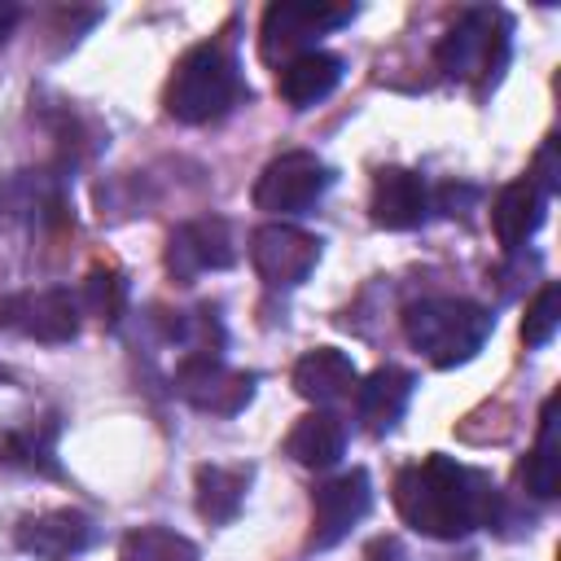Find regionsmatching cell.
Instances as JSON below:
<instances>
[{
	"label": "cell",
	"instance_id": "6",
	"mask_svg": "<svg viewBox=\"0 0 561 561\" xmlns=\"http://www.w3.org/2000/svg\"><path fill=\"white\" fill-rule=\"evenodd\" d=\"M355 18V9L346 4H316V0H280V4H267L263 13V57L276 61V57H298L307 48H316L320 35H329L333 26H346Z\"/></svg>",
	"mask_w": 561,
	"mask_h": 561
},
{
	"label": "cell",
	"instance_id": "19",
	"mask_svg": "<svg viewBox=\"0 0 561 561\" xmlns=\"http://www.w3.org/2000/svg\"><path fill=\"white\" fill-rule=\"evenodd\" d=\"M250 486V469L245 465H202L197 469V513L210 526H224L241 513Z\"/></svg>",
	"mask_w": 561,
	"mask_h": 561
},
{
	"label": "cell",
	"instance_id": "14",
	"mask_svg": "<svg viewBox=\"0 0 561 561\" xmlns=\"http://www.w3.org/2000/svg\"><path fill=\"white\" fill-rule=\"evenodd\" d=\"M412 390H416V377H412L408 368L386 364V368L368 373V377L355 386V412H359L364 430H368V434L394 430V425L403 421L408 403H412Z\"/></svg>",
	"mask_w": 561,
	"mask_h": 561
},
{
	"label": "cell",
	"instance_id": "11",
	"mask_svg": "<svg viewBox=\"0 0 561 561\" xmlns=\"http://www.w3.org/2000/svg\"><path fill=\"white\" fill-rule=\"evenodd\" d=\"M237 263V245H232V228L219 215L206 219H188L171 232L167 241V267L180 280H193L202 272H224Z\"/></svg>",
	"mask_w": 561,
	"mask_h": 561
},
{
	"label": "cell",
	"instance_id": "12",
	"mask_svg": "<svg viewBox=\"0 0 561 561\" xmlns=\"http://www.w3.org/2000/svg\"><path fill=\"white\" fill-rule=\"evenodd\" d=\"M96 539V522L79 508H48V513H35L18 526L13 543L39 561H70L79 552H88Z\"/></svg>",
	"mask_w": 561,
	"mask_h": 561
},
{
	"label": "cell",
	"instance_id": "1",
	"mask_svg": "<svg viewBox=\"0 0 561 561\" xmlns=\"http://www.w3.org/2000/svg\"><path fill=\"white\" fill-rule=\"evenodd\" d=\"M394 508L430 539H465L478 526H495L500 491L482 469L434 451L394 478Z\"/></svg>",
	"mask_w": 561,
	"mask_h": 561
},
{
	"label": "cell",
	"instance_id": "25",
	"mask_svg": "<svg viewBox=\"0 0 561 561\" xmlns=\"http://www.w3.org/2000/svg\"><path fill=\"white\" fill-rule=\"evenodd\" d=\"M543 197L548 193H557L561 188V167H557V136H548L543 140V149L535 153V167H530V175H526Z\"/></svg>",
	"mask_w": 561,
	"mask_h": 561
},
{
	"label": "cell",
	"instance_id": "15",
	"mask_svg": "<svg viewBox=\"0 0 561 561\" xmlns=\"http://www.w3.org/2000/svg\"><path fill=\"white\" fill-rule=\"evenodd\" d=\"M337 83H342V57H337V53H324V48H307V53L289 57V61L276 70V92H280L294 110L320 105Z\"/></svg>",
	"mask_w": 561,
	"mask_h": 561
},
{
	"label": "cell",
	"instance_id": "20",
	"mask_svg": "<svg viewBox=\"0 0 561 561\" xmlns=\"http://www.w3.org/2000/svg\"><path fill=\"white\" fill-rule=\"evenodd\" d=\"M557 469H561L557 465V399H548L543 412H539V443H535V451L522 465L526 491L539 495V500L557 495Z\"/></svg>",
	"mask_w": 561,
	"mask_h": 561
},
{
	"label": "cell",
	"instance_id": "16",
	"mask_svg": "<svg viewBox=\"0 0 561 561\" xmlns=\"http://www.w3.org/2000/svg\"><path fill=\"white\" fill-rule=\"evenodd\" d=\"M355 386H359V373H355L351 355L337 351V346H316V351H307V355L294 364V390H298L302 399H311L316 408L355 394Z\"/></svg>",
	"mask_w": 561,
	"mask_h": 561
},
{
	"label": "cell",
	"instance_id": "8",
	"mask_svg": "<svg viewBox=\"0 0 561 561\" xmlns=\"http://www.w3.org/2000/svg\"><path fill=\"white\" fill-rule=\"evenodd\" d=\"M175 390L215 416H237L254 399V373H237L219 351H188L175 368Z\"/></svg>",
	"mask_w": 561,
	"mask_h": 561
},
{
	"label": "cell",
	"instance_id": "26",
	"mask_svg": "<svg viewBox=\"0 0 561 561\" xmlns=\"http://www.w3.org/2000/svg\"><path fill=\"white\" fill-rule=\"evenodd\" d=\"M18 18H22V9H18V4H9V0H0V44H4L9 35H13Z\"/></svg>",
	"mask_w": 561,
	"mask_h": 561
},
{
	"label": "cell",
	"instance_id": "10",
	"mask_svg": "<svg viewBox=\"0 0 561 561\" xmlns=\"http://www.w3.org/2000/svg\"><path fill=\"white\" fill-rule=\"evenodd\" d=\"M373 508V482L364 469L337 473L311 491V548H333Z\"/></svg>",
	"mask_w": 561,
	"mask_h": 561
},
{
	"label": "cell",
	"instance_id": "23",
	"mask_svg": "<svg viewBox=\"0 0 561 561\" xmlns=\"http://www.w3.org/2000/svg\"><path fill=\"white\" fill-rule=\"evenodd\" d=\"M123 294H127V285H123L118 272H110V267H92L88 280H83L79 311L88 307V311L101 316V320H118V311H123Z\"/></svg>",
	"mask_w": 561,
	"mask_h": 561
},
{
	"label": "cell",
	"instance_id": "13",
	"mask_svg": "<svg viewBox=\"0 0 561 561\" xmlns=\"http://www.w3.org/2000/svg\"><path fill=\"white\" fill-rule=\"evenodd\" d=\"M373 224L390 228V232H408L430 215V188L416 171L408 167H381L373 175Z\"/></svg>",
	"mask_w": 561,
	"mask_h": 561
},
{
	"label": "cell",
	"instance_id": "3",
	"mask_svg": "<svg viewBox=\"0 0 561 561\" xmlns=\"http://www.w3.org/2000/svg\"><path fill=\"white\" fill-rule=\"evenodd\" d=\"M508 48H513V22L504 9H465L456 18V26L438 39L434 57L447 79H460V83H473L478 92H486L504 75Z\"/></svg>",
	"mask_w": 561,
	"mask_h": 561
},
{
	"label": "cell",
	"instance_id": "24",
	"mask_svg": "<svg viewBox=\"0 0 561 561\" xmlns=\"http://www.w3.org/2000/svg\"><path fill=\"white\" fill-rule=\"evenodd\" d=\"M4 456H9L13 465H22V469L57 473V460H53V430H48L44 438H35V434H13L9 447H4Z\"/></svg>",
	"mask_w": 561,
	"mask_h": 561
},
{
	"label": "cell",
	"instance_id": "21",
	"mask_svg": "<svg viewBox=\"0 0 561 561\" xmlns=\"http://www.w3.org/2000/svg\"><path fill=\"white\" fill-rule=\"evenodd\" d=\"M118 561H197V543L167 526H140L123 539Z\"/></svg>",
	"mask_w": 561,
	"mask_h": 561
},
{
	"label": "cell",
	"instance_id": "7",
	"mask_svg": "<svg viewBox=\"0 0 561 561\" xmlns=\"http://www.w3.org/2000/svg\"><path fill=\"white\" fill-rule=\"evenodd\" d=\"M250 263L259 272L263 285L272 289H294L302 285L316 263H320V237L285 224V219H272V224H259L250 232Z\"/></svg>",
	"mask_w": 561,
	"mask_h": 561
},
{
	"label": "cell",
	"instance_id": "9",
	"mask_svg": "<svg viewBox=\"0 0 561 561\" xmlns=\"http://www.w3.org/2000/svg\"><path fill=\"white\" fill-rule=\"evenodd\" d=\"M0 329L31 337V342H75L79 333V298L70 289H26L0 298Z\"/></svg>",
	"mask_w": 561,
	"mask_h": 561
},
{
	"label": "cell",
	"instance_id": "2",
	"mask_svg": "<svg viewBox=\"0 0 561 561\" xmlns=\"http://www.w3.org/2000/svg\"><path fill=\"white\" fill-rule=\"evenodd\" d=\"M495 316L469 298H416L403 307V337L412 342V351H421L434 368H456L469 364L482 342L491 337Z\"/></svg>",
	"mask_w": 561,
	"mask_h": 561
},
{
	"label": "cell",
	"instance_id": "17",
	"mask_svg": "<svg viewBox=\"0 0 561 561\" xmlns=\"http://www.w3.org/2000/svg\"><path fill=\"white\" fill-rule=\"evenodd\" d=\"M543 210H548V197H543L526 175L513 180V184H504V188L495 193V202H491V228H495V241H500L504 250H522V245L539 232Z\"/></svg>",
	"mask_w": 561,
	"mask_h": 561
},
{
	"label": "cell",
	"instance_id": "5",
	"mask_svg": "<svg viewBox=\"0 0 561 561\" xmlns=\"http://www.w3.org/2000/svg\"><path fill=\"white\" fill-rule=\"evenodd\" d=\"M333 184V167L307 149H289L272 158L254 180V206L267 215H302L311 210Z\"/></svg>",
	"mask_w": 561,
	"mask_h": 561
},
{
	"label": "cell",
	"instance_id": "22",
	"mask_svg": "<svg viewBox=\"0 0 561 561\" xmlns=\"http://www.w3.org/2000/svg\"><path fill=\"white\" fill-rule=\"evenodd\" d=\"M557 324H561V285L548 280V285H539V294L526 302V316H522V337H526V346L552 342Z\"/></svg>",
	"mask_w": 561,
	"mask_h": 561
},
{
	"label": "cell",
	"instance_id": "18",
	"mask_svg": "<svg viewBox=\"0 0 561 561\" xmlns=\"http://www.w3.org/2000/svg\"><path fill=\"white\" fill-rule=\"evenodd\" d=\"M285 451L302 465V469H329L342 460L346 451V425L329 412V408H316L307 416H298V425L289 430L285 438Z\"/></svg>",
	"mask_w": 561,
	"mask_h": 561
},
{
	"label": "cell",
	"instance_id": "4",
	"mask_svg": "<svg viewBox=\"0 0 561 561\" xmlns=\"http://www.w3.org/2000/svg\"><path fill=\"white\" fill-rule=\"evenodd\" d=\"M237 61L224 44H193L167 83V114L180 123H210L224 118L237 101Z\"/></svg>",
	"mask_w": 561,
	"mask_h": 561
}]
</instances>
